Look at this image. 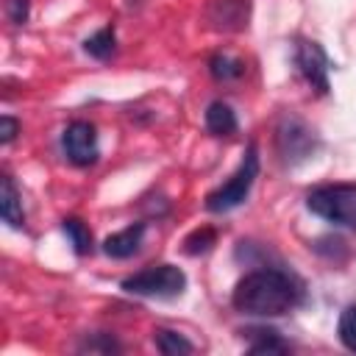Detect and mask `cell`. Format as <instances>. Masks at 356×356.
Returning a JSON list of instances; mask_svg holds the SVG:
<instances>
[{"label": "cell", "mask_w": 356, "mask_h": 356, "mask_svg": "<svg viewBox=\"0 0 356 356\" xmlns=\"http://www.w3.org/2000/svg\"><path fill=\"white\" fill-rule=\"evenodd\" d=\"M214 245H217V231L209 228V225H203V228H195V231L184 239V253H186V256H203V253H209Z\"/></svg>", "instance_id": "obj_17"}, {"label": "cell", "mask_w": 356, "mask_h": 356, "mask_svg": "<svg viewBox=\"0 0 356 356\" xmlns=\"http://www.w3.org/2000/svg\"><path fill=\"white\" fill-rule=\"evenodd\" d=\"M312 214L339 228H356V184H325L306 195Z\"/></svg>", "instance_id": "obj_2"}, {"label": "cell", "mask_w": 356, "mask_h": 356, "mask_svg": "<svg viewBox=\"0 0 356 356\" xmlns=\"http://www.w3.org/2000/svg\"><path fill=\"white\" fill-rule=\"evenodd\" d=\"M209 72L214 81L220 83H228V81H239L245 75V61L228 56V53H217L209 58Z\"/></svg>", "instance_id": "obj_14"}, {"label": "cell", "mask_w": 356, "mask_h": 356, "mask_svg": "<svg viewBox=\"0 0 356 356\" xmlns=\"http://www.w3.org/2000/svg\"><path fill=\"white\" fill-rule=\"evenodd\" d=\"M153 342H156V350L164 353V356H184V353L195 350V345L184 334L170 331V328H156L153 331Z\"/></svg>", "instance_id": "obj_15"}, {"label": "cell", "mask_w": 356, "mask_h": 356, "mask_svg": "<svg viewBox=\"0 0 356 356\" xmlns=\"http://www.w3.org/2000/svg\"><path fill=\"white\" fill-rule=\"evenodd\" d=\"M303 300V284L278 267L253 270L234 286L231 303L242 314L253 317H278L292 312Z\"/></svg>", "instance_id": "obj_1"}, {"label": "cell", "mask_w": 356, "mask_h": 356, "mask_svg": "<svg viewBox=\"0 0 356 356\" xmlns=\"http://www.w3.org/2000/svg\"><path fill=\"white\" fill-rule=\"evenodd\" d=\"M203 120H206V131H209L211 136H231V134L236 131V125H239L234 108H231L228 103H222V100L209 103Z\"/></svg>", "instance_id": "obj_11"}, {"label": "cell", "mask_w": 356, "mask_h": 356, "mask_svg": "<svg viewBox=\"0 0 356 356\" xmlns=\"http://www.w3.org/2000/svg\"><path fill=\"white\" fill-rule=\"evenodd\" d=\"M61 231H64V236L70 239V245H72V250L78 253V256H86V253H92V231H89V225L83 222V220H78V217H64L61 220Z\"/></svg>", "instance_id": "obj_12"}, {"label": "cell", "mask_w": 356, "mask_h": 356, "mask_svg": "<svg viewBox=\"0 0 356 356\" xmlns=\"http://www.w3.org/2000/svg\"><path fill=\"white\" fill-rule=\"evenodd\" d=\"M0 217L11 228H22L25 225L22 200H19V192H17L14 181H11V175H0Z\"/></svg>", "instance_id": "obj_10"}, {"label": "cell", "mask_w": 356, "mask_h": 356, "mask_svg": "<svg viewBox=\"0 0 356 356\" xmlns=\"http://www.w3.org/2000/svg\"><path fill=\"white\" fill-rule=\"evenodd\" d=\"M120 286L128 295H142V298H178L186 289V275L175 264H156L122 278Z\"/></svg>", "instance_id": "obj_4"}, {"label": "cell", "mask_w": 356, "mask_h": 356, "mask_svg": "<svg viewBox=\"0 0 356 356\" xmlns=\"http://www.w3.org/2000/svg\"><path fill=\"white\" fill-rule=\"evenodd\" d=\"M81 348H83V350H103V353H117V350H122L120 342H117L111 334H95V339H86Z\"/></svg>", "instance_id": "obj_19"}, {"label": "cell", "mask_w": 356, "mask_h": 356, "mask_svg": "<svg viewBox=\"0 0 356 356\" xmlns=\"http://www.w3.org/2000/svg\"><path fill=\"white\" fill-rule=\"evenodd\" d=\"M337 334H339V342L356 353V303L345 306L342 314H339V323H337Z\"/></svg>", "instance_id": "obj_18"}, {"label": "cell", "mask_w": 356, "mask_h": 356, "mask_svg": "<svg viewBox=\"0 0 356 356\" xmlns=\"http://www.w3.org/2000/svg\"><path fill=\"white\" fill-rule=\"evenodd\" d=\"M242 334H248L253 342L248 345V350L250 353H286L289 350V345L278 337V331H273V328H248V331H242Z\"/></svg>", "instance_id": "obj_13"}, {"label": "cell", "mask_w": 356, "mask_h": 356, "mask_svg": "<svg viewBox=\"0 0 356 356\" xmlns=\"http://www.w3.org/2000/svg\"><path fill=\"white\" fill-rule=\"evenodd\" d=\"M209 19L217 31H239L248 25V0H211Z\"/></svg>", "instance_id": "obj_8"}, {"label": "cell", "mask_w": 356, "mask_h": 356, "mask_svg": "<svg viewBox=\"0 0 356 356\" xmlns=\"http://www.w3.org/2000/svg\"><path fill=\"white\" fill-rule=\"evenodd\" d=\"M275 142H278V153L284 156V161L295 164V161H303L306 156H312L314 150V134L306 122L295 120V117H286L281 120L278 125V134H275Z\"/></svg>", "instance_id": "obj_7"}, {"label": "cell", "mask_w": 356, "mask_h": 356, "mask_svg": "<svg viewBox=\"0 0 356 356\" xmlns=\"http://www.w3.org/2000/svg\"><path fill=\"white\" fill-rule=\"evenodd\" d=\"M17 131H19V122H17L14 117L3 114V117H0V142H3V145H8V142L17 136Z\"/></svg>", "instance_id": "obj_21"}, {"label": "cell", "mask_w": 356, "mask_h": 356, "mask_svg": "<svg viewBox=\"0 0 356 356\" xmlns=\"http://www.w3.org/2000/svg\"><path fill=\"white\" fill-rule=\"evenodd\" d=\"M61 147L64 156L75 164V167H89L97 161L100 147H97V131L92 122L86 120H72L64 134H61Z\"/></svg>", "instance_id": "obj_5"}, {"label": "cell", "mask_w": 356, "mask_h": 356, "mask_svg": "<svg viewBox=\"0 0 356 356\" xmlns=\"http://www.w3.org/2000/svg\"><path fill=\"white\" fill-rule=\"evenodd\" d=\"M31 14V0H6V17L14 25H25Z\"/></svg>", "instance_id": "obj_20"}, {"label": "cell", "mask_w": 356, "mask_h": 356, "mask_svg": "<svg viewBox=\"0 0 356 356\" xmlns=\"http://www.w3.org/2000/svg\"><path fill=\"white\" fill-rule=\"evenodd\" d=\"M295 64L317 95H328V56L317 42L300 39L295 44Z\"/></svg>", "instance_id": "obj_6"}, {"label": "cell", "mask_w": 356, "mask_h": 356, "mask_svg": "<svg viewBox=\"0 0 356 356\" xmlns=\"http://www.w3.org/2000/svg\"><path fill=\"white\" fill-rule=\"evenodd\" d=\"M145 231H147L145 222H134V225H128V228L106 236L103 239V253L111 256V259H131L139 250V245L145 239Z\"/></svg>", "instance_id": "obj_9"}, {"label": "cell", "mask_w": 356, "mask_h": 356, "mask_svg": "<svg viewBox=\"0 0 356 356\" xmlns=\"http://www.w3.org/2000/svg\"><path fill=\"white\" fill-rule=\"evenodd\" d=\"M114 28L111 25H106V28H100V31H95L86 42H83V50L92 56V58H108L111 53H114Z\"/></svg>", "instance_id": "obj_16"}, {"label": "cell", "mask_w": 356, "mask_h": 356, "mask_svg": "<svg viewBox=\"0 0 356 356\" xmlns=\"http://www.w3.org/2000/svg\"><path fill=\"white\" fill-rule=\"evenodd\" d=\"M256 178H259V150L250 142L245 156H242V161H239V167H236V172L222 186H217L214 192L206 195V209L211 214H222V211H231V209L242 206L248 200Z\"/></svg>", "instance_id": "obj_3"}]
</instances>
